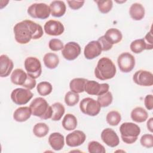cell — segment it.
<instances>
[{
    "instance_id": "obj_5",
    "label": "cell",
    "mask_w": 153,
    "mask_h": 153,
    "mask_svg": "<svg viewBox=\"0 0 153 153\" xmlns=\"http://www.w3.org/2000/svg\"><path fill=\"white\" fill-rule=\"evenodd\" d=\"M27 14L32 18L46 19L50 16V7L45 3H35L27 8Z\"/></svg>"
},
{
    "instance_id": "obj_1",
    "label": "cell",
    "mask_w": 153,
    "mask_h": 153,
    "mask_svg": "<svg viewBox=\"0 0 153 153\" xmlns=\"http://www.w3.org/2000/svg\"><path fill=\"white\" fill-rule=\"evenodd\" d=\"M14 38L20 44H25L31 39H38L43 35L42 26L30 20H25L16 24L13 28Z\"/></svg>"
},
{
    "instance_id": "obj_12",
    "label": "cell",
    "mask_w": 153,
    "mask_h": 153,
    "mask_svg": "<svg viewBox=\"0 0 153 153\" xmlns=\"http://www.w3.org/2000/svg\"><path fill=\"white\" fill-rule=\"evenodd\" d=\"M134 83L141 86H151L153 85V75L148 71L139 70L133 76Z\"/></svg>"
},
{
    "instance_id": "obj_36",
    "label": "cell",
    "mask_w": 153,
    "mask_h": 153,
    "mask_svg": "<svg viewBox=\"0 0 153 153\" xmlns=\"http://www.w3.org/2000/svg\"><path fill=\"white\" fill-rule=\"evenodd\" d=\"M88 151L90 153H105V147L97 141H91L88 143Z\"/></svg>"
},
{
    "instance_id": "obj_3",
    "label": "cell",
    "mask_w": 153,
    "mask_h": 153,
    "mask_svg": "<svg viewBox=\"0 0 153 153\" xmlns=\"http://www.w3.org/2000/svg\"><path fill=\"white\" fill-rule=\"evenodd\" d=\"M32 114L42 120H47L51 118L52 109L47 100L41 97H36L30 103L29 106Z\"/></svg>"
},
{
    "instance_id": "obj_4",
    "label": "cell",
    "mask_w": 153,
    "mask_h": 153,
    "mask_svg": "<svg viewBox=\"0 0 153 153\" xmlns=\"http://www.w3.org/2000/svg\"><path fill=\"white\" fill-rule=\"evenodd\" d=\"M121 137L123 141L127 144L135 142L140 133V127L133 123H124L120 127Z\"/></svg>"
},
{
    "instance_id": "obj_33",
    "label": "cell",
    "mask_w": 153,
    "mask_h": 153,
    "mask_svg": "<svg viewBox=\"0 0 153 153\" xmlns=\"http://www.w3.org/2000/svg\"><path fill=\"white\" fill-rule=\"evenodd\" d=\"M112 100V94L110 91H108L102 95L98 96L97 101L101 107H107L111 104Z\"/></svg>"
},
{
    "instance_id": "obj_15",
    "label": "cell",
    "mask_w": 153,
    "mask_h": 153,
    "mask_svg": "<svg viewBox=\"0 0 153 153\" xmlns=\"http://www.w3.org/2000/svg\"><path fill=\"white\" fill-rule=\"evenodd\" d=\"M102 141L108 146L114 148L120 143V139L116 132L110 128L104 129L101 133Z\"/></svg>"
},
{
    "instance_id": "obj_40",
    "label": "cell",
    "mask_w": 153,
    "mask_h": 153,
    "mask_svg": "<svg viewBox=\"0 0 153 153\" xmlns=\"http://www.w3.org/2000/svg\"><path fill=\"white\" fill-rule=\"evenodd\" d=\"M143 39L146 44V50H152L153 48V38L152 30L148 32Z\"/></svg>"
},
{
    "instance_id": "obj_6",
    "label": "cell",
    "mask_w": 153,
    "mask_h": 153,
    "mask_svg": "<svg viewBox=\"0 0 153 153\" xmlns=\"http://www.w3.org/2000/svg\"><path fill=\"white\" fill-rule=\"evenodd\" d=\"M100 108L97 101L91 97L84 98L79 103L81 111L89 116L93 117L98 115L100 111Z\"/></svg>"
},
{
    "instance_id": "obj_28",
    "label": "cell",
    "mask_w": 153,
    "mask_h": 153,
    "mask_svg": "<svg viewBox=\"0 0 153 153\" xmlns=\"http://www.w3.org/2000/svg\"><path fill=\"white\" fill-rule=\"evenodd\" d=\"M52 109V116L51 120L53 121L60 120L65 112V108L64 106L60 102H56L51 106Z\"/></svg>"
},
{
    "instance_id": "obj_16",
    "label": "cell",
    "mask_w": 153,
    "mask_h": 153,
    "mask_svg": "<svg viewBox=\"0 0 153 153\" xmlns=\"http://www.w3.org/2000/svg\"><path fill=\"white\" fill-rule=\"evenodd\" d=\"M102 51L99 42L97 41H91L85 45L84 54L87 59L91 60L100 55Z\"/></svg>"
},
{
    "instance_id": "obj_43",
    "label": "cell",
    "mask_w": 153,
    "mask_h": 153,
    "mask_svg": "<svg viewBox=\"0 0 153 153\" xmlns=\"http://www.w3.org/2000/svg\"><path fill=\"white\" fill-rule=\"evenodd\" d=\"M144 103L146 108L148 110H152L153 108V96L148 94L144 99Z\"/></svg>"
},
{
    "instance_id": "obj_38",
    "label": "cell",
    "mask_w": 153,
    "mask_h": 153,
    "mask_svg": "<svg viewBox=\"0 0 153 153\" xmlns=\"http://www.w3.org/2000/svg\"><path fill=\"white\" fill-rule=\"evenodd\" d=\"M48 47L50 49L54 51H57L61 50L63 48V42L57 38L51 39L48 43Z\"/></svg>"
},
{
    "instance_id": "obj_10",
    "label": "cell",
    "mask_w": 153,
    "mask_h": 153,
    "mask_svg": "<svg viewBox=\"0 0 153 153\" xmlns=\"http://www.w3.org/2000/svg\"><path fill=\"white\" fill-rule=\"evenodd\" d=\"M117 63L121 72L128 73L134 68L135 66V59L131 54L128 52H124L118 56Z\"/></svg>"
},
{
    "instance_id": "obj_41",
    "label": "cell",
    "mask_w": 153,
    "mask_h": 153,
    "mask_svg": "<svg viewBox=\"0 0 153 153\" xmlns=\"http://www.w3.org/2000/svg\"><path fill=\"white\" fill-rule=\"evenodd\" d=\"M69 7L72 10H78L81 8L85 1H68Z\"/></svg>"
},
{
    "instance_id": "obj_44",
    "label": "cell",
    "mask_w": 153,
    "mask_h": 153,
    "mask_svg": "<svg viewBox=\"0 0 153 153\" xmlns=\"http://www.w3.org/2000/svg\"><path fill=\"white\" fill-rule=\"evenodd\" d=\"M152 124H153V118H150L149 120L147 121V128L148 130H149V131L151 133L153 131V128H152Z\"/></svg>"
},
{
    "instance_id": "obj_11",
    "label": "cell",
    "mask_w": 153,
    "mask_h": 153,
    "mask_svg": "<svg viewBox=\"0 0 153 153\" xmlns=\"http://www.w3.org/2000/svg\"><path fill=\"white\" fill-rule=\"evenodd\" d=\"M81 48L80 45L75 42H69L65 44L62 50L63 57L67 60H74L80 54Z\"/></svg>"
},
{
    "instance_id": "obj_35",
    "label": "cell",
    "mask_w": 153,
    "mask_h": 153,
    "mask_svg": "<svg viewBox=\"0 0 153 153\" xmlns=\"http://www.w3.org/2000/svg\"><path fill=\"white\" fill-rule=\"evenodd\" d=\"M94 2L97 4L99 11L103 14L109 13L113 7V2L111 0L95 1Z\"/></svg>"
},
{
    "instance_id": "obj_42",
    "label": "cell",
    "mask_w": 153,
    "mask_h": 153,
    "mask_svg": "<svg viewBox=\"0 0 153 153\" xmlns=\"http://www.w3.org/2000/svg\"><path fill=\"white\" fill-rule=\"evenodd\" d=\"M36 82L35 79H34V78L30 77L29 75H28L27 78L25 83L23 84V87L27 89L32 90L36 86Z\"/></svg>"
},
{
    "instance_id": "obj_9",
    "label": "cell",
    "mask_w": 153,
    "mask_h": 153,
    "mask_svg": "<svg viewBox=\"0 0 153 153\" xmlns=\"http://www.w3.org/2000/svg\"><path fill=\"white\" fill-rule=\"evenodd\" d=\"M109 85L107 83L99 84L94 80H87L85 87L84 91L90 95L100 96L107 91H108Z\"/></svg>"
},
{
    "instance_id": "obj_31",
    "label": "cell",
    "mask_w": 153,
    "mask_h": 153,
    "mask_svg": "<svg viewBox=\"0 0 153 153\" xmlns=\"http://www.w3.org/2000/svg\"><path fill=\"white\" fill-rule=\"evenodd\" d=\"M130 48L132 52L136 54H139L143 50H146V44L143 38L138 39L131 42L130 45Z\"/></svg>"
},
{
    "instance_id": "obj_8",
    "label": "cell",
    "mask_w": 153,
    "mask_h": 153,
    "mask_svg": "<svg viewBox=\"0 0 153 153\" xmlns=\"http://www.w3.org/2000/svg\"><path fill=\"white\" fill-rule=\"evenodd\" d=\"M33 93L29 89L17 88L13 90L11 93L12 101L18 105L26 104L33 97Z\"/></svg>"
},
{
    "instance_id": "obj_21",
    "label": "cell",
    "mask_w": 153,
    "mask_h": 153,
    "mask_svg": "<svg viewBox=\"0 0 153 153\" xmlns=\"http://www.w3.org/2000/svg\"><path fill=\"white\" fill-rule=\"evenodd\" d=\"M106 39L111 44H116L120 42L123 38L121 32L116 28H111L106 30L103 35Z\"/></svg>"
},
{
    "instance_id": "obj_29",
    "label": "cell",
    "mask_w": 153,
    "mask_h": 153,
    "mask_svg": "<svg viewBox=\"0 0 153 153\" xmlns=\"http://www.w3.org/2000/svg\"><path fill=\"white\" fill-rule=\"evenodd\" d=\"M49 132L48 126L44 123L36 124L33 128V133L38 137H43Z\"/></svg>"
},
{
    "instance_id": "obj_2",
    "label": "cell",
    "mask_w": 153,
    "mask_h": 153,
    "mask_svg": "<svg viewBox=\"0 0 153 153\" xmlns=\"http://www.w3.org/2000/svg\"><path fill=\"white\" fill-rule=\"evenodd\" d=\"M116 72L114 62L110 59L103 57L99 60L94 69V75L97 79L105 81L114 78Z\"/></svg>"
},
{
    "instance_id": "obj_23",
    "label": "cell",
    "mask_w": 153,
    "mask_h": 153,
    "mask_svg": "<svg viewBox=\"0 0 153 153\" xmlns=\"http://www.w3.org/2000/svg\"><path fill=\"white\" fill-rule=\"evenodd\" d=\"M145 8L139 3L133 4L129 9V14L132 19L134 20H140L145 16Z\"/></svg>"
},
{
    "instance_id": "obj_32",
    "label": "cell",
    "mask_w": 153,
    "mask_h": 153,
    "mask_svg": "<svg viewBox=\"0 0 153 153\" xmlns=\"http://www.w3.org/2000/svg\"><path fill=\"white\" fill-rule=\"evenodd\" d=\"M36 89L38 93L41 96H47L50 94L53 90V87L51 84L47 81H42L39 83L36 86Z\"/></svg>"
},
{
    "instance_id": "obj_19",
    "label": "cell",
    "mask_w": 153,
    "mask_h": 153,
    "mask_svg": "<svg viewBox=\"0 0 153 153\" xmlns=\"http://www.w3.org/2000/svg\"><path fill=\"white\" fill-rule=\"evenodd\" d=\"M49 7L50 13L53 17H60L66 13V7L62 1H53L50 3Z\"/></svg>"
},
{
    "instance_id": "obj_26",
    "label": "cell",
    "mask_w": 153,
    "mask_h": 153,
    "mask_svg": "<svg viewBox=\"0 0 153 153\" xmlns=\"http://www.w3.org/2000/svg\"><path fill=\"white\" fill-rule=\"evenodd\" d=\"M45 66L50 69H55L59 63V59L58 56L53 53H46L43 58Z\"/></svg>"
},
{
    "instance_id": "obj_30",
    "label": "cell",
    "mask_w": 153,
    "mask_h": 153,
    "mask_svg": "<svg viewBox=\"0 0 153 153\" xmlns=\"http://www.w3.org/2000/svg\"><path fill=\"white\" fill-rule=\"evenodd\" d=\"M106 120L110 126H117L121 121V116L118 111H111L108 113Z\"/></svg>"
},
{
    "instance_id": "obj_25",
    "label": "cell",
    "mask_w": 153,
    "mask_h": 153,
    "mask_svg": "<svg viewBox=\"0 0 153 153\" xmlns=\"http://www.w3.org/2000/svg\"><path fill=\"white\" fill-rule=\"evenodd\" d=\"M87 79L83 78H76L72 79L69 83L71 90L76 93H81L84 91V87Z\"/></svg>"
},
{
    "instance_id": "obj_7",
    "label": "cell",
    "mask_w": 153,
    "mask_h": 153,
    "mask_svg": "<svg viewBox=\"0 0 153 153\" xmlns=\"http://www.w3.org/2000/svg\"><path fill=\"white\" fill-rule=\"evenodd\" d=\"M25 68L28 75L36 79L40 76L42 73L41 64L38 59L35 57H28L24 62Z\"/></svg>"
},
{
    "instance_id": "obj_14",
    "label": "cell",
    "mask_w": 153,
    "mask_h": 153,
    "mask_svg": "<svg viewBox=\"0 0 153 153\" xmlns=\"http://www.w3.org/2000/svg\"><path fill=\"white\" fill-rule=\"evenodd\" d=\"M86 135L81 130H74L66 137V143L70 147H76L82 145L85 140Z\"/></svg>"
},
{
    "instance_id": "obj_24",
    "label": "cell",
    "mask_w": 153,
    "mask_h": 153,
    "mask_svg": "<svg viewBox=\"0 0 153 153\" xmlns=\"http://www.w3.org/2000/svg\"><path fill=\"white\" fill-rule=\"evenodd\" d=\"M148 117V112L142 107H136L131 112V120L136 123H143L147 120Z\"/></svg>"
},
{
    "instance_id": "obj_20",
    "label": "cell",
    "mask_w": 153,
    "mask_h": 153,
    "mask_svg": "<svg viewBox=\"0 0 153 153\" xmlns=\"http://www.w3.org/2000/svg\"><path fill=\"white\" fill-rule=\"evenodd\" d=\"M32 111L30 107H19L14 111L13 118L17 122H24L27 121L31 116Z\"/></svg>"
},
{
    "instance_id": "obj_37",
    "label": "cell",
    "mask_w": 153,
    "mask_h": 153,
    "mask_svg": "<svg viewBox=\"0 0 153 153\" xmlns=\"http://www.w3.org/2000/svg\"><path fill=\"white\" fill-rule=\"evenodd\" d=\"M140 144L143 147L151 148L153 146V136L152 134H143L140 140Z\"/></svg>"
},
{
    "instance_id": "obj_22",
    "label": "cell",
    "mask_w": 153,
    "mask_h": 153,
    "mask_svg": "<svg viewBox=\"0 0 153 153\" xmlns=\"http://www.w3.org/2000/svg\"><path fill=\"white\" fill-rule=\"evenodd\" d=\"M28 75L22 69H16L11 74L10 79L13 84L23 86L25 83Z\"/></svg>"
},
{
    "instance_id": "obj_27",
    "label": "cell",
    "mask_w": 153,
    "mask_h": 153,
    "mask_svg": "<svg viewBox=\"0 0 153 153\" xmlns=\"http://www.w3.org/2000/svg\"><path fill=\"white\" fill-rule=\"evenodd\" d=\"M62 124L65 130L68 131L74 130L77 126V120L73 114H67L65 115Z\"/></svg>"
},
{
    "instance_id": "obj_39",
    "label": "cell",
    "mask_w": 153,
    "mask_h": 153,
    "mask_svg": "<svg viewBox=\"0 0 153 153\" xmlns=\"http://www.w3.org/2000/svg\"><path fill=\"white\" fill-rule=\"evenodd\" d=\"M97 41L99 42L101 48H102V51H108L109 50H111L113 46L112 44H110L105 38L104 36H102L100 38H99Z\"/></svg>"
},
{
    "instance_id": "obj_17",
    "label": "cell",
    "mask_w": 153,
    "mask_h": 153,
    "mask_svg": "<svg viewBox=\"0 0 153 153\" xmlns=\"http://www.w3.org/2000/svg\"><path fill=\"white\" fill-rule=\"evenodd\" d=\"M14 67L13 61L5 54L0 56V76L7 77L11 72Z\"/></svg>"
},
{
    "instance_id": "obj_18",
    "label": "cell",
    "mask_w": 153,
    "mask_h": 153,
    "mask_svg": "<svg viewBox=\"0 0 153 153\" xmlns=\"http://www.w3.org/2000/svg\"><path fill=\"white\" fill-rule=\"evenodd\" d=\"M48 143L54 150L60 151L65 145L64 136L60 133H53L48 137Z\"/></svg>"
},
{
    "instance_id": "obj_13",
    "label": "cell",
    "mask_w": 153,
    "mask_h": 153,
    "mask_svg": "<svg viewBox=\"0 0 153 153\" xmlns=\"http://www.w3.org/2000/svg\"><path fill=\"white\" fill-rule=\"evenodd\" d=\"M44 29L45 32L48 35L59 36L63 33L65 27L60 22L50 20L45 23Z\"/></svg>"
},
{
    "instance_id": "obj_34",
    "label": "cell",
    "mask_w": 153,
    "mask_h": 153,
    "mask_svg": "<svg viewBox=\"0 0 153 153\" xmlns=\"http://www.w3.org/2000/svg\"><path fill=\"white\" fill-rule=\"evenodd\" d=\"M79 100V96L78 93H74L72 91H68L66 93L65 96V102L69 106H75Z\"/></svg>"
}]
</instances>
